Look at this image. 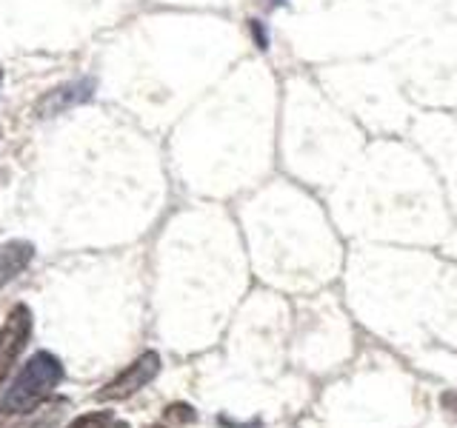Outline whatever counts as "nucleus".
Masks as SVG:
<instances>
[{"label": "nucleus", "instance_id": "f257e3e1", "mask_svg": "<svg viewBox=\"0 0 457 428\" xmlns=\"http://www.w3.org/2000/svg\"><path fill=\"white\" fill-rule=\"evenodd\" d=\"M63 383V363L52 351H35L0 397V428H12L46 406Z\"/></svg>", "mask_w": 457, "mask_h": 428}, {"label": "nucleus", "instance_id": "f03ea898", "mask_svg": "<svg viewBox=\"0 0 457 428\" xmlns=\"http://www.w3.org/2000/svg\"><path fill=\"white\" fill-rule=\"evenodd\" d=\"M32 309L26 303H14L6 314L4 325H0V389L9 380L14 366L21 363L26 351V342L32 340Z\"/></svg>", "mask_w": 457, "mask_h": 428}, {"label": "nucleus", "instance_id": "7ed1b4c3", "mask_svg": "<svg viewBox=\"0 0 457 428\" xmlns=\"http://www.w3.org/2000/svg\"><path fill=\"white\" fill-rule=\"evenodd\" d=\"M161 374V354L157 351H143L140 357H135L118 377L109 380L104 389L97 391L100 403H120V399L135 397L137 391H143L146 385Z\"/></svg>", "mask_w": 457, "mask_h": 428}, {"label": "nucleus", "instance_id": "20e7f679", "mask_svg": "<svg viewBox=\"0 0 457 428\" xmlns=\"http://www.w3.org/2000/svg\"><path fill=\"white\" fill-rule=\"evenodd\" d=\"M95 80L92 78H78V80H66L61 86H54V89L43 92L35 103V114L37 118H54V114H63L75 106H83L89 103L95 97Z\"/></svg>", "mask_w": 457, "mask_h": 428}, {"label": "nucleus", "instance_id": "39448f33", "mask_svg": "<svg viewBox=\"0 0 457 428\" xmlns=\"http://www.w3.org/2000/svg\"><path fill=\"white\" fill-rule=\"evenodd\" d=\"M32 260H35V246L29 240L0 243V289L9 285L14 277H21L32 266Z\"/></svg>", "mask_w": 457, "mask_h": 428}, {"label": "nucleus", "instance_id": "423d86ee", "mask_svg": "<svg viewBox=\"0 0 457 428\" xmlns=\"http://www.w3.org/2000/svg\"><path fill=\"white\" fill-rule=\"evenodd\" d=\"M63 406L66 403H54L52 408H37L35 414H29V423L23 425V428H54L57 425V420H61V414H63Z\"/></svg>", "mask_w": 457, "mask_h": 428}, {"label": "nucleus", "instance_id": "0eeeda50", "mask_svg": "<svg viewBox=\"0 0 457 428\" xmlns=\"http://www.w3.org/2000/svg\"><path fill=\"white\" fill-rule=\"evenodd\" d=\"M112 425H114V417L109 411H89L75 417L66 428H112Z\"/></svg>", "mask_w": 457, "mask_h": 428}, {"label": "nucleus", "instance_id": "6e6552de", "mask_svg": "<svg viewBox=\"0 0 457 428\" xmlns=\"http://www.w3.org/2000/svg\"><path fill=\"white\" fill-rule=\"evenodd\" d=\"M163 420L171 423V425H189L197 420V414L192 406H183V403H175V406H169L166 414H163Z\"/></svg>", "mask_w": 457, "mask_h": 428}, {"label": "nucleus", "instance_id": "1a4fd4ad", "mask_svg": "<svg viewBox=\"0 0 457 428\" xmlns=\"http://www.w3.org/2000/svg\"><path fill=\"white\" fill-rule=\"evenodd\" d=\"M249 32H252V37H254V43L261 49H269V32H266V26L261 23V21H249Z\"/></svg>", "mask_w": 457, "mask_h": 428}, {"label": "nucleus", "instance_id": "9d476101", "mask_svg": "<svg viewBox=\"0 0 457 428\" xmlns=\"http://www.w3.org/2000/svg\"><path fill=\"white\" fill-rule=\"evenodd\" d=\"M440 406L446 408L452 417H457V391H446V394H443L440 397Z\"/></svg>", "mask_w": 457, "mask_h": 428}, {"label": "nucleus", "instance_id": "9b49d317", "mask_svg": "<svg viewBox=\"0 0 457 428\" xmlns=\"http://www.w3.org/2000/svg\"><path fill=\"white\" fill-rule=\"evenodd\" d=\"M283 4V0H269V6H280Z\"/></svg>", "mask_w": 457, "mask_h": 428}, {"label": "nucleus", "instance_id": "f8f14e48", "mask_svg": "<svg viewBox=\"0 0 457 428\" xmlns=\"http://www.w3.org/2000/svg\"><path fill=\"white\" fill-rule=\"evenodd\" d=\"M0 80H4V69H0Z\"/></svg>", "mask_w": 457, "mask_h": 428}, {"label": "nucleus", "instance_id": "ddd939ff", "mask_svg": "<svg viewBox=\"0 0 457 428\" xmlns=\"http://www.w3.org/2000/svg\"><path fill=\"white\" fill-rule=\"evenodd\" d=\"M154 428H157V425H154Z\"/></svg>", "mask_w": 457, "mask_h": 428}]
</instances>
